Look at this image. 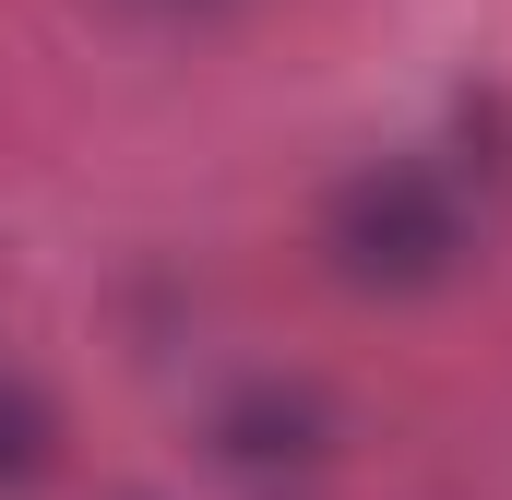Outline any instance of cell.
Returning a JSON list of instances; mask_svg holds the SVG:
<instances>
[{
  "instance_id": "obj_1",
  "label": "cell",
  "mask_w": 512,
  "mask_h": 500,
  "mask_svg": "<svg viewBox=\"0 0 512 500\" xmlns=\"http://www.w3.org/2000/svg\"><path fill=\"white\" fill-rule=\"evenodd\" d=\"M477 250V203L429 155H370L322 191V262L358 298H441Z\"/></svg>"
},
{
  "instance_id": "obj_2",
  "label": "cell",
  "mask_w": 512,
  "mask_h": 500,
  "mask_svg": "<svg viewBox=\"0 0 512 500\" xmlns=\"http://www.w3.org/2000/svg\"><path fill=\"white\" fill-rule=\"evenodd\" d=\"M203 441H215V465H239V477H310V465L334 453V405H322V381L251 370V381L215 393Z\"/></svg>"
},
{
  "instance_id": "obj_3",
  "label": "cell",
  "mask_w": 512,
  "mask_h": 500,
  "mask_svg": "<svg viewBox=\"0 0 512 500\" xmlns=\"http://www.w3.org/2000/svg\"><path fill=\"white\" fill-rule=\"evenodd\" d=\"M48 465H60V405L24 370H0V500H24Z\"/></svg>"
},
{
  "instance_id": "obj_4",
  "label": "cell",
  "mask_w": 512,
  "mask_h": 500,
  "mask_svg": "<svg viewBox=\"0 0 512 500\" xmlns=\"http://www.w3.org/2000/svg\"><path fill=\"white\" fill-rule=\"evenodd\" d=\"M131 12H227V0H131Z\"/></svg>"
}]
</instances>
